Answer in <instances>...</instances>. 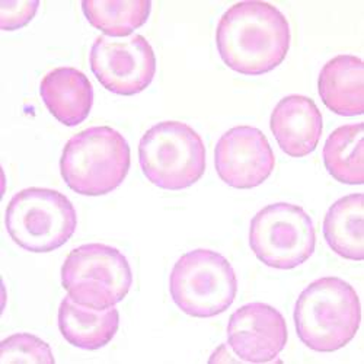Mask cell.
Masks as SVG:
<instances>
[{
    "label": "cell",
    "instance_id": "obj_1",
    "mask_svg": "<svg viewBox=\"0 0 364 364\" xmlns=\"http://www.w3.org/2000/svg\"><path fill=\"white\" fill-rule=\"evenodd\" d=\"M290 25L274 5L247 0L220 18L216 44L225 65L240 75H264L279 68L290 48Z\"/></svg>",
    "mask_w": 364,
    "mask_h": 364
},
{
    "label": "cell",
    "instance_id": "obj_2",
    "mask_svg": "<svg viewBox=\"0 0 364 364\" xmlns=\"http://www.w3.org/2000/svg\"><path fill=\"white\" fill-rule=\"evenodd\" d=\"M361 305L357 291L338 277H322L303 290L294 306L300 341L316 353L346 347L360 328Z\"/></svg>",
    "mask_w": 364,
    "mask_h": 364
},
{
    "label": "cell",
    "instance_id": "obj_3",
    "mask_svg": "<svg viewBox=\"0 0 364 364\" xmlns=\"http://www.w3.org/2000/svg\"><path fill=\"white\" fill-rule=\"evenodd\" d=\"M130 164V146L123 134L100 126L75 134L66 143L60 159V172L75 193L98 197L123 184Z\"/></svg>",
    "mask_w": 364,
    "mask_h": 364
},
{
    "label": "cell",
    "instance_id": "obj_4",
    "mask_svg": "<svg viewBox=\"0 0 364 364\" xmlns=\"http://www.w3.org/2000/svg\"><path fill=\"white\" fill-rule=\"evenodd\" d=\"M139 161L151 184L168 191L194 186L205 172V147L200 134L181 121L149 129L139 144Z\"/></svg>",
    "mask_w": 364,
    "mask_h": 364
},
{
    "label": "cell",
    "instance_id": "obj_5",
    "mask_svg": "<svg viewBox=\"0 0 364 364\" xmlns=\"http://www.w3.org/2000/svg\"><path fill=\"white\" fill-rule=\"evenodd\" d=\"M5 225L18 247L46 254L62 248L73 236L77 216L65 194L50 188H26L9 201Z\"/></svg>",
    "mask_w": 364,
    "mask_h": 364
},
{
    "label": "cell",
    "instance_id": "obj_6",
    "mask_svg": "<svg viewBox=\"0 0 364 364\" xmlns=\"http://www.w3.org/2000/svg\"><path fill=\"white\" fill-rule=\"evenodd\" d=\"M169 290L175 305L193 318H213L236 299L237 280L230 262L219 252L194 250L172 268Z\"/></svg>",
    "mask_w": 364,
    "mask_h": 364
},
{
    "label": "cell",
    "instance_id": "obj_7",
    "mask_svg": "<svg viewBox=\"0 0 364 364\" xmlns=\"http://www.w3.org/2000/svg\"><path fill=\"white\" fill-rule=\"evenodd\" d=\"M133 284L127 258L104 244L73 250L62 267V286L76 303L104 311L123 300Z\"/></svg>",
    "mask_w": 364,
    "mask_h": 364
},
{
    "label": "cell",
    "instance_id": "obj_8",
    "mask_svg": "<svg viewBox=\"0 0 364 364\" xmlns=\"http://www.w3.org/2000/svg\"><path fill=\"white\" fill-rule=\"evenodd\" d=\"M250 247L265 265L293 269L306 262L316 248L311 216L290 203L269 204L251 220Z\"/></svg>",
    "mask_w": 364,
    "mask_h": 364
},
{
    "label": "cell",
    "instance_id": "obj_9",
    "mask_svg": "<svg viewBox=\"0 0 364 364\" xmlns=\"http://www.w3.org/2000/svg\"><path fill=\"white\" fill-rule=\"evenodd\" d=\"M90 69L98 82L115 95L143 92L156 73V55L139 34L129 37L100 36L89 54Z\"/></svg>",
    "mask_w": 364,
    "mask_h": 364
},
{
    "label": "cell",
    "instance_id": "obj_10",
    "mask_svg": "<svg viewBox=\"0 0 364 364\" xmlns=\"http://www.w3.org/2000/svg\"><path fill=\"white\" fill-rule=\"evenodd\" d=\"M215 165L225 184L236 190H251L269 178L276 158L261 130L237 126L219 139Z\"/></svg>",
    "mask_w": 364,
    "mask_h": 364
},
{
    "label": "cell",
    "instance_id": "obj_11",
    "mask_svg": "<svg viewBox=\"0 0 364 364\" xmlns=\"http://www.w3.org/2000/svg\"><path fill=\"white\" fill-rule=\"evenodd\" d=\"M287 338L284 316L267 303H248L229 319L228 347L242 361H274L284 350Z\"/></svg>",
    "mask_w": 364,
    "mask_h": 364
},
{
    "label": "cell",
    "instance_id": "obj_12",
    "mask_svg": "<svg viewBox=\"0 0 364 364\" xmlns=\"http://www.w3.org/2000/svg\"><path fill=\"white\" fill-rule=\"evenodd\" d=\"M269 127L286 155L303 158L311 155L321 140L322 114L311 98L290 95L272 109Z\"/></svg>",
    "mask_w": 364,
    "mask_h": 364
},
{
    "label": "cell",
    "instance_id": "obj_13",
    "mask_svg": "<svg viewBox=\"0 0 364 364\" xmlns=\"http://www.w3.org/2000/svg\"><path fill=\"white\" fill-rule=\"evenodd\" d=\"M40 94L50 114L68 127L82 124L94 104L92 85L75 68H57L47 73Z\"/></svg>",
    "mask_w": 364,
    "mask_h": 364
},
{
    "label": "cell",
    "instance_id": "obj_14",
    "mask_svg": "<svg viewBox=\"0 0 364 364\" xmlns=\"http://www.w3.org/2000/svg\"><path fill=\"white\" fill-rule=\"evenodd\" d=\"M319 97L325 107L341 117H357L364 111V68L357 55L331 58L318 79Z\"/></svg>",
    "mask_w": 364,
    "mask_h": 364
},
{
    "label": "cell",
    "instance_id": "obj_15",
    "mask_svg": "<svg viewBox=\"0 0 364 364\" xmlns=\"http://www.w3.org/2000/svg\"><path fill=\"white\" fill-rule=\"evenodd\" d=\"M118 326L119 312L115 308L90 309L69 296L60 303L58 329L63 338L77 348L94 351L105 347L115 337Z\"/></svg>",
    "mask_w": 364,
    "mask_h": 364
},
{
    "label": "cell",
    "instance_id": "obj_16",
    "mask_svg": "<svg viewBox=\"0 0 364 364\" xmlns=\"http://www.w3.org/2000/svg\"><path fill=\"white\" fill-rule=\"evenodd\" d=\"M361 193L350 194L333 203L326 211L323 220V236L329 248L350 261L364 258V229H363Z\"/></svg>",
    "mask_w": 364,
    "mask_h": 364
},
{
    "label": "cell",
    "instance_id": "obj_17",
    "mask_svg": "<svg viewBox=\"0 0 364 364\" xmlns=\"http://www.w3.org/2000/svg\"><path fill=\"white\" fill-rule=\"evenodd\" d=\"M363 123L341 126L333 130L323 146V164L329 175L348 186H361L363 172Z\"/></svg>",
    "mask_w": 364,
    "mask_h": 364
},
{
    "label": "cell",
    "instance_id": "obj_18",
    "mask_svg": "<svg viewBox=\"0 0 364 364\" xmlns=\"http://www.w3.org/2000/svg\"><path fill=\"white\" fill-rule=\"evenodd\" d=\"M83 15L108 37H129L149 19V0H85Z\"/></svg>",
    "mask_w": 364,
    "mask_h": 364
},
{
    "label": "cell",
    "instance_id": "obj_19",
    "mask_svg": "<svg viewBox=\"0 0 364 364\" xmlns=\"http://www.w3.org/2000/svg\"><path fill=\"white\" fill-rule=\"evenodd\" d=\"M54 361L50 346L33 333H14L0 346V364Z\"/></svg>",
    "mask_w": 364,
    "mask_h": 364
},
{
    "label": "cell",
    "instance_id": "obj_20",
    "mask_svg": "<svg viewBox=\"0 0 364 364\" xmlns=\"http://www.w3.org/2000/svg\"><path fill=\"white\" fill-rule=\"evenodd\" d=\"M40 2L37 0H12V2H0V28L4 31L26 26L34 19Z\"/></svg>",
    "mask_w": 364,
    "mask_h": 364
}]
</instances>
